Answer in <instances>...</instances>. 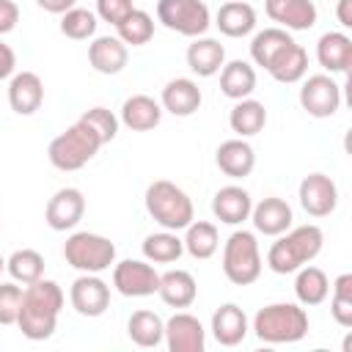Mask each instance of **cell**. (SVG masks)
I'll return each instance as SVG.
<instances>
[{
	"label": "cell",
	"instance_id": "cell-1",
	"mask_svg": "<svg viewBox=\"0 0 352 352\" xmlns=\"http://www.w3.org/2000/svg\"><path fill=\"white\" fill-rule=\"evenodd\" d=\"M60 308H63V289L55 280L38 278L36 283H28L22 289L16 327L30 341H47L58 327Z\"/></svg>",
	"mask_w": 352,
	"mask_h": 352
},
{
	"label": "cell",
	"instance_id": "cell-2",
	"mask_svg": "<svg viewBox=\"0 0 352 352\" xmlns=\"http://www.w3.org/2000/svg\"><path fill=\"white\" fill-rule=\"evenodd\" d=\"M324 245V234L319 226L305 223L297 228H289L283 234H278V239L270 245L267 250V267L278 275H292L300 267L311 264Z\"/></svg>",
	"mask_w": 352,
	"mask_h": 352
},
{
	"label": "cell",
	"instance_id": "cell-3",
	"mask_svg": "<svg viewBox=\"0 0 352 352\" xmlns=\"http://www.w3.org/2000/svg\"><path fill=\"white\" fill-rule=\"evenodd\" d=\"M102 146L104 143H102L99 132L91 124H85L82 118H77L58 138H52L47 157H50L52 168H58V170H80L99 154Z\"/></svg>",
	"mask_w": 352,
	"mask_h": 352
},
{
	"label": "cell",
	"instance_id": "cell-4",
	"mask_svg": "<svg viewBox=\"0 0 352 352\" xmlns=\"http://www.w3.org/2000/svg\"><path fill=\"white\" fill-rule=\"evenodd\" d=\"M253 333L264 344H294L308 333V314L297 302H270L253 316Z\"/></svg>",
	"mask_w": 352,
	"mask_h": 352
},
{
	"label": "cell",
	"instance_id": "cell-5",
	"mask_svg": "<svg viewBox=\"0 0 352 352\" xmlns=\"http://www.w3.org/2000/svg\"><path fill=\"white\" fill-rule=\"evenodd\" d=\"M146 212L168 231H184L192 220H195V209H192V201L190 195L168 182V179H157L146 187Z\"/></svg>",
	"mask_w": 352,
	"mask_h": 352
},
{
	"label": "cell",
	"instance_id": "cell-6",
	"mask_svg": "<svg viewBox=\"0 0 352 352\" xmlns=\"http://www.w3.org/2000/svg\"><path fill=\"white\" fill-rule=\"evenodd\" d=\"M261 250L253 231L236 228L223 245V275L234 286H250L261 275Z\"/></svg>",
	"mask_w": 352,
	"mask_h": 352
},
{
	"label": "cell",
	"instance_id": "cell-7",
	"mask_svg": "<svg viewBox=\"0 0 352 352\" xmlns=\"http://www.w3.org/2000/svg\"><path fill=\"white\" fill-rule=\"evenodd\" d=\"M63 258L80 272H104L116 264V245L94 231H74L63 242Z\"/></svg>",
	"mask_w": 352,
	"mask_h": 352
},
{
	"label": "cell",
	"instance_id": "cell-8",
	"mask_svg": "<svg viewBox=\"0 0 352 352\" xmlns=\"http://www.w3.org/2000/svg\"><path fill=\"white\" fill-rule=\"evenodd\" d=\"M157 19L187 38L204 36L212 25V14L204 0H157Z\"/></svg>",
	"mask_w": 352,
	"mask_h": 352
},
{
	"label": "cell",
	"instance_id": "cell-9",
	"mask_svg": "<svg viewBox=\"0 0 352 352\" xmlns=\"http://www.w3.org/2000/svg\"><path fill=\"white\" fill-rule=\"evenodd\" d=\"M300 104L314 118H330L341 107V85L333 80V74H311V77H302Z\"/></svg>",
	"mask_w": 352,
	"mask_h": 352
},
{
	"label": "cell",
	"instance_id": "cell-10",
	"mask_svg": "<svg viewBox=\"0 0 352 352\" xmlns=\"http://www.w3.org/2000/svg\"><path fill=\"white\" fill-rule=\"evenodd\" d=\"M113 286L124 297H148L160 289V272L151 267V261L124 258L113 264Z\"/></svg>",
	"mask_w": 352,
	"mask_h": 352
},
{
	"label": "cell",
	"instance_id": "cell-11",
	"mask_svg": "<svg viewBox=\"0 0 352 352\" xmlns=\"http://www.w3.org/2000/svg\"><path fill=\"white\" fill-rule=\"evenodd\" d=\"M297 198H300V206L311 217H327L338 206V187H336V182L327 173H319L316 170V173L302 176L300 190H297Z\"/></svg>",
	"mask_w": 352,
	"mask_h": 352
},
{
	"label": "cell",
	"instance_id": "cell-12",
	"mask_svg": "<svg viewBox=\"0 0 352 352\" xmlns=\"http://www.w3.org/2000/svg\"><path fill=\"white\" fill-rule=\"evenodd\" d=\"M69 300H72V308L80 314V316H102L107 308H110V286L96 275V272H82L72 289H69Z\"/></svg>",
	"mask_w": 352,
	"mask_h": 352
},
{
	"label": "cell",
	"instance_id": "cell-13",
	"mask_svg": "<svg viewBox=\"0 0 352 352\" xmlns=\"http://www.w3.org/2000/svg\"><path fill=\"white\" fill-rule=\"evenodd\" d=\"M165 346L170 352H204L206 346V330L198 316L187 311H176L165 322Z\"/></svg>",
	"mask_w": 352,
	"mask_h": 352
},
{
	"label": "cell",
	"instance_id": "cell-14",
	"mask_svg": "<svg viewBox=\"0 0 352 352\" xmlns=\"http://www.w3.org/2000/svg\"><path fill=\"white\" fill-rule=\"evenodd\" d=\"M85 214V195L77 187H60L52 192L44 209V220L52 231H72Z\"/></svg>",
	"mask_w": 352,
	"mask_h": 352
},
{
	"label": "cell",
	"instance_id": "cell-15",
	"mask_svg": "<svg viewBox=\"0 0 352 352\" xmlns=\"http://www.w3.org/2000/svg\"><path fill=\"white\" fill-rule=\"evenodd\" d=\"M264 11L283 30H311L319 16L314 0H264Z\"/></svg>",
	"mask_w": 352,
	"mask_h": 352
},
{
	"label": "cell",
	"instance_id": "cell-16",
	"mask_svg": "<svg viewBox=\"0 0 352 352\" xmlns=\"http://www.w3.org/2000/svg\"><path fill=\"white\" fill-rule=\"evenodd\" d=\"M44 102V82L36 72H14L8 77V104L16 116H33Z\"/></svg>",
	"mask_w": 352,
	"mask_h": 352
},
{
	"label": "cell",
	"instance_id": "cell-17",
	"mask_svg": "<svg viewBox=\"0 0 352 352\" xmlns=\"http://www.w3.org/2000/svg\"><path fill=\"white\" fill-rule=\"evenodd\" d=\"M248 220H253V228H256L258 234H264V236H278V234H283V231L292 228L294 212H292V206H289L283 198L270 195V198H261L258 204H253Z\"/></svg>",
	"mask_w": 352,
	"mask_h": 352
},
{
	"label": "cell",
	"instance_id": "cell-18",
	"mask_svg": "<svg viewBox=\"0 0 352 352\" xmlns=\"http://www.w3.org/2000/svg\"><path fill=\"white\" fill-rule=\"evenodd\" d=\"M250 209H253V198L245 187L239 184H226L214 192L212 198V214L226 223V226H239L250 217Z\"/></svg>",
	"mask_w": 352,
	"mask_h": 352
},
{
	"label": "cell",
	"instance_id": "cell-19",
	"mask_svg": "<svg viewBox=\"0 0 352 352\" xmlns=\"http://www.w3.org/2000/svg\"><path fill=\"white\" fill-rule=\"evenodd\" d=\"M201 99L204 96H201V88H198L195 80H190V77H173V80L165 82L162 96H160V104L170 116L187 118V116H192L201 107Z\"/></svg>",
	"mask_w": 352,
	"mask_h": 352
},
{
	"label": "cell",
	"instance_id": "cell-20",
	"mask_svg": "<svg viewBox=\"0 0 352 352\" xmlns=\"http://www.w3.org/2000/svg\"><path fill=\"white\" fill-rule=\"evenodd\" d=\"M214 162L217 168L231 176V179H245L253 173L256 168V151L253 146L245 140V138H231V140H223L214 151Z\"/></svg>",
	"mask_w": 352,
	"mask_h": 352
},
{
	"label": "cell",
	"instance_id": "cell-21",
	"mask_svg": "<svg viewBox=\"0 0 352 352\" xmlns=\"http://www.w3.org/2000/svg\"><path fill=\"white\" fill-rule=\"evenodd\" d=\"M129 60V47L118 36H96L88 44V63L99 74H118Z\"/></svg>",
	"mask_w": 352,
	"mask_h": 352
},
{
	"label": "cell",
	"instance_id": "cell-22",
	"mask_svg": "<svg viewBox=\"0 0 352 352\" xmlns=\"http://www.w3.org/2000/svg\"><path fill=\"white\" fill-rule=\"evenodd\" d=\"M212 336L220 346H236L245 341L248 336V316L236 302H223L214 314H212Z\"/></svg>",
	"mask_w": 352,
	"mask_h": 352
},
{
	"label": "cell",
	"instance_id": "cell-23",
	"mask_svg": "<svg viewBox=\"0 0 352 352\" xmlns=\"http://www.w3.org/2000/svg\"><path fill=\"white\" fill-rule=\"evenodd\" d=\"M316 60L330 74H344L352 66V38L341 30H330L316 41Z\"/></svg>",
	"mask_w": 352,
	"mask_h": 352
},
{
	"label": "cell",
	"instance_id": "cell-24",
	"mask_svg": "<svg viewBox=\"0 0 352 352\" xmlns=\"http://www.w3.org/2000/svg\"><path fill=\"white\" fill-rule=\"evenodd\" d=\"M118 121L132 132H148L162 121V104L146 94H132L129 99H124Z\"/></svg>",
	"mask_w": 352,
	"mask_h": 352
},
{
	"label": "cell",
	"instance_id": "cell-25",
	"mask_svg": "<svg viewBox=\"0 0 352 352\" xmlns=\"http://www.w3.org/2000/svg\"><path fill=\"white\" fill-rule=\"evenodd\" d=\"M187 66L192 74L198 77H214L223 63H226V50L217 38H209V36H198L192 38V44L187 47Z\"/></svg>",
	"mask_w": 352,
	"mask_h": 352
},
{
	"label": "cell",
	"instance_id": "cell-26",
	"mask_svg": "<svg viewBox=\"0 0 352 352\" xmlns=\"http://www.w3.org/2000/svg\"><path fill=\"white\" fill-rule=\"evenodd\" d=\"M157 294L170 308H190L198 297V283L187 270H168L160 275Z\"/></svg>",
	"mask_w": 352,
	"mask_h": 352
},
{
	"label": "cell",
	"instance_id": "cell-27",
	"mask_svg": "<svg viewBox=\"0 0 352 352\" xmlns=\"http://www.w3.org/2000/svg\"><path fill=\"white\" fill-rule=\"evenodd\" d=\"M214 25H217V30H220L223 36H228V38H242V36L253 33V28H256V11H253V6L245 3V0H228V3H223V6L217 8Z\"/></svg>",
	"mask_w": 352,
	"mask_h": 352
},
{
	"label": "cell",
	"instance_id": "cell-28",
	"mask_svg": "<svg viewBox=\"0 0 352 352\" xmlns=\"http://www.w3.org/2000/svg\"><path fill=\"white\" fill-rule=\"evenodd\" d=\"M267 72H270V77L278 80V82H286V85L300 82V80L308 74V52H305V47L297 44V41H289V44L270 60Z\"/></svg>",
	"mask_w": 352,
	"mask_h": 352
},
{
	"label": "cell",
	"instance_id": "cell-29",
	"mask_svg": "<svg viewBox=\"0 0 352 352\" xmlns=\"http://www.w3.org/2000/svg\"><path fill=\"white\" fill-rule=\"evenodd\" d=\"M217 74H220V91L234 102L248 99L256 91V69L248 60H239V58L228 60V63H223V69Z\"/></svg>",
	"mask_w": 352,
	"mask_h": 352
},
{
	"label": "cell",
	"instance_id": "cell-30",
	"mask_svg": "<svg viewBox=\"0 0 352 352\" xmlns=\"http://www.w3.org/2000/svg\"><path fill=\"white\" fill-rule=\"evenodd\" d=\"M267 124V107L258 99H236V104L228 113V126L239 138H253L264 129Z\"/></svg>",
	"mask_w": 352,
	"mask_h": 352
},
{
	"label": "cell",
	"instance_id": "cell-31",
	"mask_svg": "<svg viewBox=\"0 0 352 352\" xmlns=\"http://www.w3.org/2000/svg\"><path fill=\"white\" fill-rule=\"evenodd\" d=\"M126 333H129L132 344H138V346H143V349H154V346H160L162 338H165V322H162L160 314L143 308V311H135V314L129 316Z\"/></svg>",
	"mask_w": 352,
	"mask_h": 352
},
{
	"label": "cell",
	"instance_id": "cell-32",
	"mask_svg": "<svg viewBox=\"0 0 352 352\" xmlns=\"http://www.w3.org/2000/svg\"><path fill=\"white\" fill-rule=\"evenodd\" d=\"M294 294H297L300 305H319V302H324L327 294H330V280H327L324 270H319L314 264L300 267L297 278H294Z\"/></svg>",
	"mask_w": 352,
	"mask_h": 352
},
{
	"label": "cell",
	"instance_id": "cell-33",
	"mask_svg": "<svg viewBox=\"0 0 352 352\" xmlns=\"http://www.w3.org/2000/svg\"><path fill=\"white\" fill-rule=\"evenodd\" d=\"M184 250L192 256V258H212L220 248V234H217V226L214 223H206V220H192L187 228H184Z\"/></svg>",
	"mask_w": 352,
	"mask_h": 352
},
{
	"label": "cell",
	"instance_id": "cell-34",
	"mask_svg": "<svg viewBox=\"0 0 352 352\" xmlns=\"http://www.w3.org/2000/svg\"><path fill=\"white\" fill-rule=\"evenodd\" d=\"M182 253H184V242L179 239L176 231L162 228L143 239V256L151 264H173L182 258Z\"/></svg>",
	"mask_w": 352,
	"mask_h": 352
},
{
	"label": "cell",
	"instance_id": "cell-35",
	"mask_svg": "<svg viewBox=\"0 0 352 352\" xmlns=\"http://www.w3.org/2000/svg\"><path fill=\"white\" fill-rule=\"evenodd\" d=\"M6 270L8 275L28 286V283H36L38 278H44V256L33 248H22V250H14L8 258H6Z\"/></svg>",
	"mask_w": 352,
	"mask_h": 352
},
{
	"label": "cell",
	"instance_id": "cell-36",
	"mask_svg": "<svg viewBox=\"0 0 352 352\" xmlns=\"http://www.w3.org/2000/svg\"><path fill=\"white\" fill-rule=\"evenodd\" d=\"M289 41H294V38H292L289 30H283V28H264V30H258V33L253 36V41H250V58H253V63L267 69L270 60H272Z\"/></svg>",
	"mask_w": 352,
	"mask_h": 352
},
{
	"label": "cell",
	"instance_id": "cell-37",
	"mask_svg": "<svg viewBox=\"0 0 352 352\" xmlns=\"http://www.w3.org/2000/svg\"><path fill=\"white\" fill-rule=\"evenodd\" d=\"M116 33H118V38H121L126 47H143V44H148L151 36H154V19H151L148 11L132 8V14L116 25Z\"/></svg>",
	"mask_w": 352,
	"mask_h": 352
},
{
	"label": "cell",
	"instance_id": "cell-38",
	"mask_svg": "<svg viewBox=\"0 0 352 352\" xmlns=\"http://www.w3.org/2000/svg\"><path fill=\"white\" fill-rule=\"evenodd\" d=\"M96 25H99V16L88 8H69L66 14H60V33L66 38H74V41H85V38H94L96 33Z\"/></svg>",
	"mask_w": 352,
	"mask_h": 352
},
{
	"label": "cell",
	"instance_id": "cell-39",
	"mask_svg": "<svg viewBox=\"0 0 352 352\" xmlns=\"http://www.w3.org/2000/svg\"><path fill=\"white\" fill-rule=\"evenodd\" d=\"M333 297H330V314L336 319V324L341 327H352V275L341 272L333 280Z\"/></svg>",
	"mask_w": 352,
	"mask_h": 352
},
{
	"label": "cell",
	"instance_id": "cell-40",
	"mask_svg": "<svg viewBox=\"0 0 352 352\" xmlns=\"http://www.w3.org/2000/svg\"><path fill=\"white\" fill-rule=\"evenodd\" d=\"M85 124H91L96 132H99V138H102V143H110L116 135H118V116L113 113V110H107V107H102V104H96V107H91V110H85L82 116H80Z\"/></svg>",
	"mask_w": 352,
	"mask_h": 352
},
{
	"label": "cell",
	"instance_id": "cell-41",
	"mask_svg": "<svg viewBox=\"0 0 352 352\" xmlns=\"http://www.w3.org/2000/svg\"><path fill=\"white\" fill-rule=\"evenodd\" d=\"M19 302H22V286H16V280L0 283V324H16Z\"/></svg>",
	"mask_w": 352,
	"mask_h": 352
},
{
	"label": "cell",
	"instance_id": "cell-42",
	"mask_svg": "<svg viewBox=\"0 0 352 352\" xmlns=\"http://www.w3.org/2000/svg\"><path fill=\"white\" fill-rule=\"evenodd\" d=\"M132 0H96V16L102 22H110L113 28L132 14Z\"/></svg>",
	"mask_w": 352,
	"mask_h": 352
},
{
	"label": "cell",
	"instance_id": "cell-43",
	"mask_svg": "<svg viewBox=\"0 0 352 352\" xmlns=\"http://www.w3.org/2000/svg\"><path fill=\"white\" fill-rule=\"evenodd\" d=\"M19 22V6L14 0H0V36L11 33Z\"/></svg>",
	"mask_w": 352,
	"mask_h": 352
},
{
	"label": "cell",
	"instance_id": "cell-44",
	"mask_svg": "<svg viewBox=\"0 0 352 352\" xmlns=\"http://www.w3.org/2000/svg\"><path fill=\"white\" fill-rule=\"evenodd\" d=\"M16 72V52L0 41V80H8Z\"/></svg>",
	"mask_w": 352,
	"mask_h": 352
},
{
	"label": "cell",
	"instance_id": "cell-45",
	"mask_svg": "<svg viewBox=\"0 0 352 352\" xmlns=\"http://www.w3.org/2000/svg\"><path fill=\"white\" fill-rule=\"evenodd\" d=\"M77 0H36L38 8H44L47 14H66L69 8H74Z\"/></svg>",
	"mask_w": 352,
	"mask_h": 352
},
{
	"label": "cell",
	"instance_id": "cell-46",
	"mask_svg": "<svg viewBox=\"0 0 352 352\" xmlns=\"http://www.w3.org/2000/svg\"><path fill=\"white\" fill-rule=\"evenodd\" d=\"M349 6H352V0H338V8H336V16H338V22L344 28H352V11H349Z\"/></svg>",
	"mask_w": 352,
	"mask_h": 352
},
{
	"label": "cell",
	"instance_id": "cell-47",
	"mask_svg": "<svg viewBox=\"0 0 352 352\" xmlns=\"http://www.w3.org/2000/svg\"><path fill=\"white\" fill-rule=\"evenodd\" d=\"M3 270H6V258L0 256V275H3Z\"/></svg>",
	"mask_w": 352,
	"mask_h": 352
}]
</instances>
